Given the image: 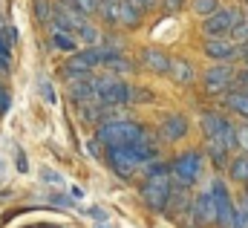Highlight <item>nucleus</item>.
<instances>
[{
  "instance_id": "obj_39",
  "label": "nucleus",
  "mask_w": 248,
  "mask_h": 228,
  "mask_svg": "<svg viewBox=\"0 0 248 228\" xmlns=\"http://www.w3.org/2000/svg\"><path fill=\"white\" fill-rule=\"evenodd\" d=\"M237 84H243V87L248 90V66H246V69H240V72H237Z\"/></svg>"
},
{
  "instance_id": "obj_28",
  "label": "nucleus",
  "mask_w": 248,
  "mask_h": 228,
  "mask_svg": "<svg viewBox=\"0 0 248 228\" xmlns=\"http://www.w3.org/2000/svg\"><path fill=\"white\" fill-rule=\"evenodd\" d=\"M75 6H78V12L81 15H93V12H98V6H101V0H75Z\"/></svg>"
},
{
  "instance_id": "obj_18",
  "label": "nucleus",
  "mask_w": 248,
  "mask_h": 228,
  "mask_svg": "<svg viewBox=\"0 0 248 228\" xmlns=\"http://www.w3.org/2000/svg\"><path fill=\"white\" fill-rule=\"evenodd\" d=\"M225 104H228L234 113H240V115H246L248 118V93L246 90H234V93H228Z\"/></svg>"
},
{
  "instance_id": "obj_25",
  "label": "nucleus",
  "mask_w": 248,
  "mask_h": 228,
  "mask_svg": "<svg viewBox=\"0 0 248 228\" xmlns=\"http://www.w3.org/2000/svg\"><path fill=\"white\" fill-rule=\"evenodd\" d=\"M130 101L133 104H150L153 101V93L147 87H130Z\"/></svg>"
},
{
  "instance_id": "obj_38",
  "label": "nucleus",
  "mask_w": 248,
  "mask_h": 228,
  "mask_svg": "<svg viewBox=\"0 0 248 228\" xmlns=\"http://www.w3.org/2000/svg\"><path fill=\"white\" fill-rule=\"evenodd\" d=\"M15 165H17V171L23 173L29 165H26V156H23V150H17V156H15Z\"/></svg>"
},
{
  "instance_id": "obj_1",
  "label": "nucleus",
  "mask_w": 248,
  "mask_h": 228,
  "mask_svg": "<svg viewBox=\"0 0 248 228\" xmlns=\"http://www.w3.org/2000/svg\"><path fill=\"white\" fill-rule=\"evenodd\" d=\"M95 139L101 142V147H127V145H139L141 139H144V130H141V124H136V121H104V124H98V133H95Z\"/></svg>"
},
{
  "instance_id": "obj_43",
  "label": "nucleus",
  "mask_w": 248,
  "mask_h": 228,
  "mask_svg": "<svg viewBox=\"0 0 248 228\" xmlns=\"http://www.w3.org/2000/svg\"><path fill=\"white\" fill-rule=\"evenodd\" d=\"M246 66H248V61H246Z\"/></svg>"
},
{
  "instance_id": "obj_37",
  "label": "nucleus",
  "mask_w": 248,
  "mask_h": 228,
  "mask_svg": "<svg viewBox=\"0 0 248 228\" xmlns=\"http://www.w3.org/2000/svg\"><path fill=\"white\" fill-rule=\"evenodd\" d=\"M237 139H240V147H246V150H248V124L237 130Z\"/></svg>"
},
{
  "instance_id": "obj_22",
  "label": "nucleus",
  "mask_w": 248,
  "mask_h": 228,
  "mask_svg": "<svg viewBox=\"0 0 248 228\" xmlns=\"http://www.w3.org/2000/svg\"><path fill=\"white\" fill-rule=\"evenodd\" d=\"M231 179L234 182H248V156H240L231 162Z\"/></svg>"
},
{
  "instance_id": "obj_29",
  "label": "nucleus",
  "mask_w": 248,
  "mask_h": 228,
  "mask_svg": "<svg viewBox=\"0 0 248 228\" xmlns=\"http://www.w3.org/2000/svg\"><path fill=\"white\" fill-rule=\"evenodd\" d=\"M231 35H234V41H237V44H248V20H243V23H237Z\"/></svg>"
},
{
  "instance_id": "obj_15",
  "label": "nucleus",
  "mask_w": 248,
  "mask_h": 228,
  "mask_svg": "<svg viewBox=\"0 0 248 228\" xmlns=\"http://www.w3.org/2000/svg\"><path fill=\"white\" fill-rule=\"evenodd\" d=\"M78 35L75 32H63V29H52V47L55 49H61V52H78Z\"/></svg>"
},
{
  "instance_id": "obj_17",
  "label": "nucleus",
  "mask_w": 248,
  "mask_h": 228,
  "mask_svg": "<svg viewBox=\"0 0 248 228\" xmlns=\"http://www.w3.org/2000/svg\"><path fill=\"white\" fill-rule=\"evenodd\" d=\"M168 75H170V78H173L176 84H190L196 72H193L190 61H173V64H170V72H168Z\"/></svg>"
},
{
  "instance_id": "obj_40",
  "label": "nucleus",
  "mask_w": 248,
  "mask_h": 228,
  "mask_svg": "<svg viewBox=\"0 0 248 228\" xmlns=\"http://www.w3.org/2000/svg\"><path fill=\"white\" fill-rule=\"evenodd\" d=\"M237 55L248 61V44H240V47H237Z\"/></svg>"
},
{
  "instance_id": "obj_36",
  "label": "nucleus",
  "mask_w": 248,
  "mask_h": 228,
  "mask_svg": "<svg viewBox=\"0 0 248 228\" xmlns=\"http://www.w3.org/2000/svg\"><path fill=\"white\" fill-rule=\"evenodd\" d=\"M9 49H12V44H9V38H6V29L0 32V55H9Z\"/></svg>"
},
{
  "instance_id": "obj_6",
  "label": "nucleus",
  "mask_w": 248,
  "mask_h": 228,
  "mask_svg": "<svg viewBox=\"0 0 248 228\" xmlns=\"http://www.w3.org/2000/svg\"><path fill=\"white\" fill-rule=\"evenodd\" d=\"M202 171V156L196 153V150H190V153H182V156H176L173 162H170V173L179 179V185L187 188V185H193L196 182V176Z\"/></svg>"
},
{
  "instance_id": "obj_34",
  "label": "nucleus",
  "mask_w": 248,
  "mask_h": 228,
  "mask_svg": "<svg viewBox=\"0 0 248 228\" xmlns=\"http://www.w3.org/2000/svg\"><path fill=\"white\" fill-rule=\"evenodd\" d=\"M141 12H150V9H156V6H162V0H133Z\"/></svg>"
},
{
  "instance_id": "obj_23",
  "label": "nucleus",
  "mask_w": 248,
  "mask_h": 228,
  "mask_svg": "<svg viewBox=\"0 0 248 228\" xmlns=\"http://www.w3.org/2000/svg\"><path fill=\"white\" fill-rule=\"evenodd\" d=\"M193 12L199 17H211L214 12H219V0H193Z\"/></svg>"
},
{
  "instance_id": "obj_19",
  "label": "nucleus",
  "mask_w": 248,
  "mask_h": 228,
  "mask_svg": "<svg viewBox=\"0 0 248 228\" xmlns=\"http://www.w3.org/2000/svg\"><path fill=\"white\" fill-rule=\"evenodd\" d=\"M119 9H122V0H101V6H98V15H101V20L104 23H119Z\"/></svg>"
},
{
  "instance_id": "obj_13",
  "label": "nucleus",
  "mask_w": 248,
  "mask_h": 228,
  "mask_svg": "<svg viewBox=\"0 0 248 228\" xmlns=\"http://www.w3.org/2000/svg\"><path fill=\"white\" fill-rule=\"evenodd\" d=\"M190 208H193V214H196L199 223H217V202H214L211 191L208 194H199Z\"/></svg>"
},
{
  "instance_id": "obj_3",
  "label": "nucleus",
  "mask_w": 248,
  "mask_h": 228,
  "mask_svg": "<svg viewBox=\"0 0 248 228\" xmlns=\"http://www.w3.org/2000/svg\"><path fill=\"white\" fill-rule=\"evenodd\" d=\"M170 196H173V185L168 176H150L144 185H141V199L144 205H150L153 211H165L170 205Z\"/></svg>"
},
{
  "instance_id": "obj_24",
  "label": "nucleus",
  "mask_w": 248,
  "mask_h": 228,
  "mask_svg": "<svg viewBox=\"0 0 248 228\" xmlns=\"http://www.w3.org/2000/svg\"><path fill=\"white\" fill-rule=\"evenodd\" d=\"M208 156L214 159V165H225V156H228V150L219 145V142H214V139H208Z\"/></svg>"
},
{
  "instance_id": "obj_31",
  "label": "nucleus",
  "mask_w": 248,
  "mask_h": 228,
  "mask_svg": "<svg viewBox=\"0 0 248 228\" xmlns=\"http://www.w3.org/2000/svg\"><path fill=\"white\" fill-rule=\"evenodd\" d=\"M182 6H185V0H162V9H165L168 15H176V12H182Z\"/></svg>"
},
{
  "instance_id": "obj_45",
  "label": "nucleus",
  "mask_w": 248,
  "mask_h": 228,
  "mask_svg": "<svg viewBox=\"0 0 248 228\" xmlns=\"http://www.w3.org/2000/svg\"><path fill=\"white\" fill-rule=\"evenodd\" d=\"M29 228H32V226H29Z\"/></svg>"
},
{
  "instance_id": "obj_21",
  "label": "nucleus",
  "mask_w": 248,
  "mask_h": 228,
  "mask_svg": "<svg viewBox=\"0 0 248 228\" xmlns=\"http://www.w3.org/2000/svg\"><path fill=\"white\" fill-rule=\"evenodd\" d=\"M32 9H35V17H38L41 23H52L55 6H52L49 0H35V3H32Z\"/></svg>"
},
{
  "instance_id": "obj_7",
  "label": "nucleus",
  "mask_w": 248,
  "mask_h": 228,
  "mask_svg": "<svg viewBox=\"0 0 248 228\" xmlns=\"http://www.w3.org/2000/svg\"><path fill=\"white\" fill-rule=\"evenodd\" d=\"M211 196H214V202H217V223L222 228H231L234 226V217H237V208H234V202H231V194H228V188H225V182H214L211 185Z\"/></svg>"
},
{
  "instance_id": "obj_5",
  "label": "nucleus",
  "mask_w": 248,
  "mask_h": 228,
  "mask_svg": "<svg viewBox=\"0 0 248 228\" xmlns=\"http://www.w3.org/2000/svg\"><path fill=\"white\" fill-rule=\"evenodd\" d=\"M234 81H237V72H234V66H228V64H214V66H208V69H205V78H202L205 93H211V96L231 90Z\"/></svg>"
},
{
  "instance_id": "obj_42",
  "label": "nucleus",
  "mask_w": 248,
  "mask_h": 228,
  "mask_svg": "<svg viewBox=\"0 0 248 228\" xmlns=\"http://www.w3.org/2000/svg\"><path fill=\"white\" fill-rule=\"evenodd\" d=\"M246 15H248V6H246Z\"/></svg>"
},
{
  "instance_id": "obj_8",
  "label": "nucleus",
  "mask_w": 248,
  "mask_h": 228,
  "mask_svg": "<svg viewBox=\"0 0 248 228\" xmlns=\"http://www.w3.org/2000/svg\"><path fill=\"white\" fill-rule=\"evenodd\" d=\"M93 66H98V55H95V47H87V49H78L66 58L63 64V72H81V75H90Z\"/></svg>"
},
{
  "instance_id": "obj_33",
  "label": "nucleus",
  "mask_w": 248,
  "mask_h": 228,
  "mask_svg": "<svg viewBox=\"0 0 248 228\" xmlns=\"http://www.w3.org/2000/svg\"><path fill=\"white\" fill-rule=\"evenodd\" d=\"M9 107H12V96H9L6 87H0V115L9 113Z\"/></svg>"
},
{
  "instance_id": "obj_30",
  "label": "nucleus",
  "mask_w": 248,
  "mask_h": 228,
  "mask_svg": "<svg viewBox=\"0 0 248 228\" xmlns=\"http://www.w3.org/2000/svg\"><path fill=\"white\" fill-rule=\"evenodd\" d=\"M38 87H41V96H44V98H46V101L52 104V101H55V93H52V84H49L46 78H41V81H38Z\"/></svg>"
},
{
  "instance_id": "obj_35",
  "label": "nucleus",
  "mask_w": 248,
  "mask_h": 228,
  "mask_svg": "<svg viewBox=\"0 0 248 228\" xmlns=\"http://www.w3.org/2000/svg\"><path fill=\"white\" fill-rule=\"evenodd\" d=\"M87 153H93V156H101V142H98V139L87 142Z\"/></svg>"
},
{
  "instance_id": "obj_10",
  "label": "nucleus",
  "mask_w": 248,
  "mask_h": 228,
  "mask_svg": "<svg viewBox=\"0 0 248 228\" xmlns=\"http://www.w3.org/2000/svg\"><path fill=\"white\" fill-rule=\"evenodd\" d=\"M162 136L165 142H179L187 136V118L182 113H168L162 118Z\"/></svg>"
},
{
  "instance_id": "obj_27",
  "label": "nucleus",
  "mask_w": 248,
  "mask_h": 228,
  "mask_svg": "<svg viewBox=\"0 0 248 228\" xmlns=\"http://www.w3.org/2000/svg\"><path fill=\"white\" fill-rule=\"evenodd\" d=\"M107 69H110V75H116V72H130V69H133V64H130V61H124V58L119 55V58H113V61L107 64Z\"/></svg>"
},
{
  "instance_id": "obj_11",
  "label": "nucleus",
  "mask_w": 248,
  "mask_h": 228,
  "mask_svg": "<svg viewBox=\"0 0 248 228\" xmlns=\"http://www.w3.org/2000/svg\"><path fill=\"white\" fill-rule=\"evenodd\" d=\"M139 61H141L144 69H150V72H156V75H168V72H170V64H173L162 49H153V47H147Z\"/></svg>"
},
{
  "instance_id": "obj_44",
  "label": "nucleus",
  "mask_w": 248,
  "mask_h": 228,
  "mask_svg": "<svg viewBox=\"0 0 248 228\" xmlns=\"http://www.w3.org/2000/svg\"><path fill=\"white\" fill-rule=\"evenodd\" d=\"M101 228H104V226H101Z\"/></svg>"
},
{
  "instance_id": "obj_4",
  "label": "nucleus",
  "mask_w": 248,
  "mask_h": 228,
  "mask_svg": "<svg viewBox=\"0 0 248 228\" xmlns=\"http://www.w3.org/2000/svg\"><path fill=\"white\" fill-rule=\"evenodd\" d=\"M243 20H246V17H243L240 9H219V12H214L211 17H205L202 29H205L208 38H228V32H234V26L243 23Z\"/></svg>"
},
{
  "instance_id": "obj_14",
  "label": "nucleus",
  "mask_w": 248,
  "mask_h": 228,
  "mask_svg": "<svg viewBox=\"0 0 248 228\" xmlns=\"http://www.w3.org/2000/svg\"><path fill=\"white\" fill-rule=\"evenodd\" d=\"M141 9L133 3V0H122V9H119V23L127 26V29H136L139 23H141Z\"/></svg>"
},
{
  "instance_id": "obj_16",
  "label": "nucleus",
  "mask_w": 248,
  "mask_h": 228,
  "mask_svg": "<svg viewBox=\"0 0 248 228\" xmlns=\"http://www.w3.org/2000/svg\"><path fill=\"white\" fill-rule=\"evenodd\" d=\"M228 127V118H222L219 113H205L202 115V133L208 139H219V133Z\"/></svg>"
},
{
  "instance_id": "obj_12",
  "label": "nucleus",
  "mask_w": 248,
  "mask_h": 228,
  "mask_svg": "<svg viewBox=\"0 0 248 228\" xmlns=\"http://www.w3.org/2000/svg\"><path fill=\"white\" fill-rule=\"evenodd\" d=\"M69 98L75 101V104H98V90H95V78H87V81H78V84H72L69 87Z\"/></svg>"
},
{
  "instance_id": "obj_41",
  "label": "nucleus",
  "mask_w": 248,
  "mask_h": 228,
  "mask_svg": "<svg viewBox=\"0 0 248 228\" xmlns=\"http://www.w3.org/2000/svg\"><path fill=\"white\" fill-rule=\"evenodd\" d=\"M32 228H55V226H32Z\"/></svg>"
},
{
  "instance_id": "obj_32",
  "label": "nucleus",
  "mask_w": 248,
  "mask_h": 228,
  "mask_svg": "<svg viewBox=\"0 0 248 228\" xmlns=\"http://www.w3.org/2000/svg\"><path fill=\"white\" fill-rule=\"evenodd\" d=\"M41 179H46L49 185H61V182H63V176H61V173L49 171V168H41Z\"/></svg>"
},
{
  "instance_id": "obj_9",
  "label": "nucleus",
  "mask_w": 248,
  "mask_h": 228,
  "mask_svg": "<svg viewBox=\"0 0 248 228\" xmlns=\"http://www.w3.org/2000/svg\"><path fill=\"white\" fill-rule=\"evenodd\" d=\"M205 55L214 58L217 64H228L231 58H237V44L228 38H208L205 41Z\"/></svg>"
},
{
  "instance_id": "obj_20",
  "label": "nucleus",
  "mask_w": 248,
  "mask_h": 228,
  "mask_svg": "<svg viewBox=\"0 0 248 228\" xmlns=\"http://www.w3.org/2000/svg\"><path fill=\"white\" fill-rule=\"evenodd\" d=\"M78 41H81V44H90V47H98V41H101V32H98V29H95V26L87 20V23L78 29Z\"/></svg>"
},
{
  "instance_id": "obj_2",
  "label": "nucleus",
  "mask_w": 248,
  "mask_h": 228,
  "mask_svg": "<svg viewBox=\"0 0 248 228\" xmlns=\"http://www.w3.org/2000/svg\"><path fill=\"white\" fill-rule=\"evenodd\" d=\"M95 90H98V104L101 107L130 104V87H124L116 75H98L95 78Z\"/></svg>"
},
{
  "instance_id": "obj_26",
  "label": "nucleus",
  "mask_w": 248,
  "mask_h": 228,
  "mask_svg": "<svg viewBox=\"0 0 248 228\" xmlns=\"http://www.w3.org/2000/svg\"><path fill=\"white\" fill-rule=\"evenodd\" d=\"M144 171H147V179H150V176H168V173H170V165H165V162H156V159H153V162H147V165H144Z\"/></svg>"
}]
</instances>
